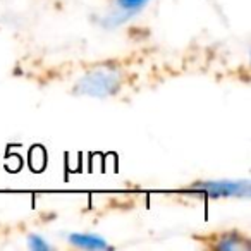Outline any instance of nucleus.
<instances>
[{
    "label": "nucleus",
    "mask_w": 251,
    "mask_h": 251,
    "mask_svg": "<svg viewBox=\"0 0 251 251\" xmlns=\"http://www.w3.org/2000/svg\"><path fill=\"white\" fill-rule=\"evenodd\" d=\"M182 193H201L208 198H250L251 186L248 179L241 181H195L182 188Z\"/></svg>",
    "instance_id": "obj_1"
},
{
    "label": "nucleus",
    "mask_w": 251,
    "mask_h": 251,
    "mask_svg": "<svg viewBox=\"0 0 251 251\" xmlns=\"http://www.w3.org/2000/svg\"><path fill=\"white\" fill-rule=\"evenodd\" d=\"M119 88H121V74L114 69H105V67L95 71V73H90L77 84V90L81 93L100 98L110 97Z\"/></svg>",
    "instance_id": "obj_2"
},
{
    "label": "nucleus",
    "mask_w": 251,
    "mask_h": 251,
    "mask_svg": "<svg viewBox=\"0 0 251 251\" xmlns=\"http://www.w3.org/2000/svg\"><path fill=\"white\" fill-rule=\"evenodd\" d=\"M195 239L201 241L205 248H213L220 251H232V250H250V239L241 230L232 229L226 232H213L208 236H195Z\"/></svg>",
    "instance_id": "obj_3"
},
{
    "label": "nucleus",
    "mask_w": 251,
    "mask_h": 251,
    "mask_svg": "<svg viewBox=\"0 0 251 251\" xmlns=\"http://www.w3.org/2000/svg\"><path fill=\"white\" fill-rule=\"evenodd\" d=\"M64 239L79 250H110L112 244L105 237L91 232H69Z\"/></svg>",
    "instance_id": "obj_4"
},
{
    "label": "nucleus",
    "mask_w": 251,
    "mask_h": 251,
    "mask_svg": "<svg viewBox=\"0 0 251 251\" xmlns=\"http://www.w3.org/2000/svg\"><path fill=\"white\" fill-rule=\"evenodd\" d=\"M147 4H148V0H115L117 9L126 12V14H136V12H140Z\"/></svg>",
    "instance_id": "obj_5"
},
{
    "label": "nucleus",
    "mask_w": 251,
    "mask_h": 251,
    "mask_svg": "<svg viewBox=\"0 0 251 251\" xmlns=\"http://www.w3.org/2000/svg\"><path fill=\"white\" fill-rule=\"evenodd\" d=\"M26 241H28V246L36 251H45V250H52L53 248L45 237L38 236V234H33V232L26 236Z\"/></svg>",
    "instance_id": "obj_6"
}]
</instances>
